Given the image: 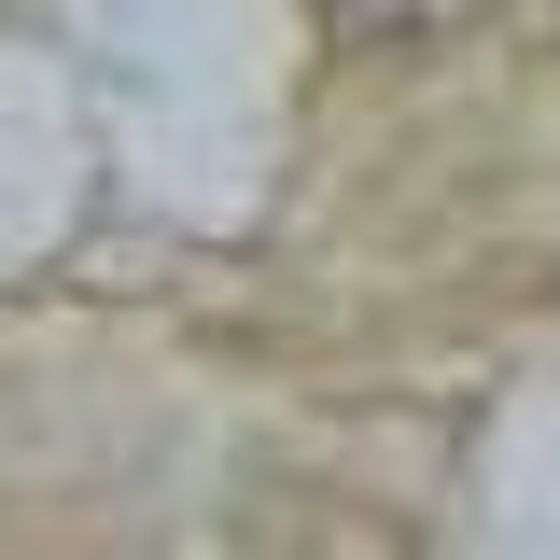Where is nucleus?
<instances>
[{"label":"nucleus","instance_id":"1","mask_svg":"<svg viewBox=\"0 0 560 560\" xmlns=\"http://www.w3.org/2000/svg\"><path fill=\"white\" fill-rule=\"evenodd\" d=\"M490 0H323V28L364 43V57H407V43H448V28H477Z\"/></svg>","mask_w":560,"mask_h":560}]
</instances>
